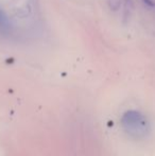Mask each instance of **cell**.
<instances>
[{
    "instance_id": "6da1fadb",
    "label": "cell",
    "mask_w": 155,
    "mask_h": 156,
    "mask_svg": "<svg viewBox=\"0 0 155 156\" xmlns=\"http://www.w3.org/2000/svg\"><path fill=\"white\" fill-rule=\"evenodd\" d=\"M121 126L134 139H143L151 133V125L143 114L138 111H128L121 117Z\"/></svg>"
}]
</instances>
